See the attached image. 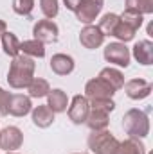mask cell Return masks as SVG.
I'll list each match as a JSON object with an SVG mask.
<instances>
[{
	"instance_id": "6da1fadb",
	"label": "cell",
	"mask_w": 153,
	"mask_h": 154,
	"mask_svg": "<svg viewBox=\"0 0 153 154\" xmlns=\"http://www.w3.org/2000/svg\"><path fill=\"white\" fill-rule=\"evenodd\" d=\"M36 70V63L33 57L18 54L16 57H13L11 65H9V72H7V82L11 88L15 90H24L29 86V82L34 77Z\"/></svg>"
},
{
	"instance_id": "7a4b0ae2",
	"label": "cell",
	"mask_w": 153,
	"mask_h": 154,
	"mask_svg": "<svg viewBox=\"0 0 153 154\" xmlns=\"http://www.w3.org/2000/svg\"><path fill=\"white\" fill-rule=\"evenodd\" d=\"M122 129L128 134V138L142 140L150 134V118L142 109H128L122 116Z\"/></svg>"
},
{
	"instance_id": "3957f363",
	"label": "cell",
	"mask_w": 153,
	"mask_h": 154,
	"mask_svg": "<svg viewBox=\"0 0 153 154\" xmlns=\"http://www.w3.org/2000/svg\"><path fill=\"white\" fill-rule=\"evenodd\" d=\"M117 143H119V140L115 138L108 129L92 131L90 136H88V140H86L88 149L94 154H114Z\"/></svg>"
},
{
	"instance_id": "277c9868",
	"label": "cell",
	"mask_w": 153,
	"mask_h": 154,
	"mask_svg": "<svg viewBox=\"0 0 153 154\" xmlns=\"http://www.w3.org/2000/svg\"><path fill=\"white\" fill-rule=\"evenodd\" d=\"M103 5H105V0H79L76 9H74L77 22H81L85 25L94 23L96 18L101 14Z\"/></svg>"
},
{
	"instance_id": "5b68a950",
	"label": "cell",
	"mask_w": 153,
	"mask_h": 154,
	"mask_svg": "<svg viewBox=\"0 0 153 154\" xmlns=\"http://www.w3.org/2000/svg\"><path fill=\"white\" fill-rule=\"evenodd\" d=\"M103 56H105L106 63L117 65V66H121V68H128V66H130V61H132L130 48L126 47V43H121V41L108 43V45L105 47Z\"/></svg>"
},
{
	"instance_id": "8992f818",
	"label": "cell",
	"mask_w": 153,
	"mask_h": 154,
	"mask_svg": "<svg viewBox=\"0 0 153 154\" xmlns=\"http://www.w3.org/2000/svg\"><path fill=\"white\" fill-rule=\"evenodd\" d=\"M67 113H69V118L72 120V124L76 125H81L86 122V116L90 113V102L85 95H74L69 108H67Z\"/></svg>"
},
{
	"instance_id": "52a82bcc",
	"label": "cell",
	"mask_w": 153,
	"mask_h": 154,
	"mask_svg": "<svg viewBox=\"0 0 153 154\" xmlns=\"http://www.w3.org/2000/svg\"><path fill=\"white\" fill-rule=\"evenodd\" d=\"M24 143V133L16 125H7L5 129H0V149L7 152H15Z\"/></svg>"
},
{
	"instance_id": "ba28073f",
	"label": "cell",
	"mask_w": 153,
	"mask_h": 154,
	"mask_svg": "<svg viewBox=\"0 0 153 154\" xmlns=\"http://www.w3.org/2000/svg\"><path fill=\"white\" fill-rule=\"evenodd\" d=\"M58 34H60V29L58 25L52 22V20H38L33 27V36L34 39L41 41L43 45L47 43H56L58 41Z\"/></svg>"
},
{
	"instance_id": "9c48e42d",
	"label": "cell",
	"mask_w": 153,
	"mask_h": 154,
	"mask_svg": "<svg viewBox=\"0 0 153 154\" xmlns=\"http://www.w3.org/2000/svg\"><path fill=\"white\" fill-rule=\"evenodd\" d=\"M115 93V90L108 84L105 82L103 79L99 77H94L90 79L86 84H85V97L88 100H96V99H112Z\"/></svg>"
},
{
	"instance_id": "30bf717a",
	"label": "cell",
	"mask_w": 153,
	"mask_h": 154,
	"mask_svg": "<svg viewBox=\"0 0 153 154\" xmlns=\"http://www.w3.org/2000/svg\"><path fill=\"white\" fill-rule=\"evenodd\" d=\"M122 88L132 100H142V99L150 97V93H151V82L146 79H141V77L126 81Z\"/></svg>"
},
{
	"instance_id": "8fae6325",
	"label": "cell",
	"mask_w": 153,
	"mask_h": 154,
	"mask_svg": "<svg viewBox=\"0 0 153 154\" xmlns=\"http://www.w3.org/2000/svg\"><path fill=\"white\" fill-rule=\"evenodd\" d=\"M79 43L88 48V50H94V48H99L103 43H105V34L99 31L97 25L90 23V25H85L79 32Z\"/></svg>"
},
{
	"instance_id": "7c38bea8",
	"label": "cell",
	"mask_w": 153,
	"mask_h": 154,
	"mask_svg": "<svg viewBox=\"0 0 153 154\" xmlns=\"http://www.w3.org/2000/svg\"><path fill=\"white\" fill-rule=\"evenodd\" d=\"M33 109V102L29 95H22V93H11L9 97V104H7V115L13 116H25L31 113Z\"/></svg>"
},
{
	"instance_id": "4fadbf2b",
	"label": "cell",
	"mask_w": 153,
	"mask_h": 154,
	"mask_svg": "<svg viewBox=\"0 0 153 154\" xmlns=\"http://www.w3.org/2000/svg\"><path fill=\"white\" fill-rule=\"evenodd\" d=\"M130 54H132V56L135 57V61H137L139 65H142V66L153 65V43L150 39H141V41H137V43L133 45V48H132Z\"/></svg>"
},
{
	"instance_id": "5bb4252c",
	"label": "cell",
	"mask_w": 153,
	"mask_h": 154,
	"mask_svg": "<svg viewBox=\"0 0 153 154\" xmlns=\"http://www.w3.org/2000/svg\"><path fill=\"white\" fill-rule=\"evenodd\" d=\"M50 70L56 74V75H69L74 72L76 68V63H74V57L69 56V54H54L50 57Z\"/></svg>"
},
{
	"instance_id": "9a60e30c",
	"label": "cell",
	"mask_w": 153,
	"mask_h": 154,
	"mask_svg": "<svg viewBox=\"0 0 153 154\" xmlns=\"http://www.w3.org/2000/svg\"><path fill=\"white\" fill-rule=\"evenodd\" d=\"M54 111L47 106V104H43V106H36V108H33L31 109V118H33V124L40 127V129H47L49 125H52V122H54Z\"/></svg>"
},
{
	"instance_id": "2e32d148",
	"label": "cell",
	"mask_w": 153,
	"mask_h": 154,
	"mask_svg": "<svg viewBox=\"0 0 153 154\" xmlns=\"http://www.w3.org/2000/svg\"><path fill=\"white\" fill-rule=\"evenodd\" d=\"M47 106L54 113H63L69 108V97L61 88H54L47 93Z\"/></svg>"
},
{
	"instance_id": "e0dca14e",
	"label": "cell",
	"mask_w": 153,
	"mask_h": 154,
	"mask_svg": "<svg viewBox=\"0 0 153 154\" xmlns=\"http://www.w3.org/2000/svg\"><path fill=\"white\" fill-rule=\"evenodd\" d=\"M90 131H103V129H108V124H110V113H105V111H99V109H90V113L86 116V122H85Z\"/></svg>"
},
{
	"instance_id": "ac0fdd59",
	"label": "cell",
	"mask_w": 153,
	"mask_h": 154,
	"mask_svg": "<svg viewBox=\"0 0 153 154\" xmlns=\"http://www.w3.org/2000/svg\"><path fill=\"white\" fill-rule=\"evenodd\" d=\"M114 154H146V147L137 138H126L124 142H119Z\"/></svg>"
},
{
	"instance_id": "d6986e66",
	"label": "cell",
	"mask_w": 153,
	"mask_h": 154,
	"mask_svg": "<svg viewBox=\"0 0 153 154\" xmlns=\"http://www.w3.org/2000/svg\"><path fill=\"white\" fill-rule=\"evenodd\" d=\"M97 77H99V79H103L105 82H108L115 91H117V90H121V88L124 86V75H122V72H121V70H117V68H112V66L103 68V70L99 72V75H97Z\"/></svg>"
},
{
	"instance_id": "ffe728a7",
	"label": "cell",
	"mask_w": 153,
	"mask_h": 154,
	"mask_svg": "<svg viewBox=\"0 0 153 154\" xmlns=\"http://www.w3.org/2000/svg\"><path fill=\"white\" fill-rule=\"evenodd\" d=\"M20 43H22V41L16 38L15 32L5 31V32L0 36V45H2L4 52H5L9 57H16V56L20 54Z\"/></svg>"
},
{
	"instance_id": "44dd1931",
	"label": "cell",
	"mask_w": 153,
	"mask_h": 154,
	"mask_svg": "<svg viewBox=\"0 0 153 154\" xmlns=\"http://www.w3.org/2000/svg\"><path fill=\"white\" fill-rule=\"evenodd\" d=\"M20 54L29 56V57H45V45L38 39H25L24 43H20Z\"/></svg>"
},
{
	"instance_id": "7402d4cb",
	"label": "cell",
	"mask_w": 153,
	"mask_h": 154,
	"mask_svg": "<svg viewBox=\"0 0 153 154\" xmlns=\"http://www.w3.org/2000/svg\"><path fill=\"white\" fill-rule=\"evenodd\" d=\"M27 91L31 99H41V97H47V93L50 91V84L43 77H33V81L27 86Z\"/></svg>"
},
{
	"instance_id": "603a6c76",
	"label": "cell",
	"mask_w": 153,
	"mask_h": 154,
	"mask_svg": "<svg viewBox=\"0 0 153 154\" xmlns=\"http://www.w3.org/2000/svg\"><path fill=\"white\" fill-rule=\"evenodd\" d=\"M119 20L126 25H130L133 31H139L142 27V22H144V16L137 11H132V9H124L122 14H119Z\"/></svg>"
},
{
	"instance_id": "cb8c5ba5",
	"label": "cell",
	"mask_w": 153,
	"mask_h": 154,
	"mask_svg": "<svg viewBox=\"0 0 153 154\" xmlns=\"http://www.w3.org/2000/svg\"><path fill=\"white\" fill-rule=\"evenodd\" d=\"M119 23V14H115V13H106V14H103V18L99 20V31L105 34V36H112V32H114L115 25Z\"/></svg>"
},
{
	"instance_id": "d4e9b609",
	"label": "cell",
	"mask_w": 153,
	"mask_h": 154,
	"mask_svg": "<svg viewBox=\"0 0 153 154\" xmlns=\"http://www.w3.org/2000/svg\"><path fill=\"white\" fill-rule=\"evenodd\" d=\"M135 32H137V31H133L130 25H126V23H122V22L119 20V23L115 25L112 36H114L117 41H121V43H128V41H132V39L135 38Z\"/></svg>"
},
{
	"instance_id": "484cf974",
	"label": "cell",
	"mask_w": 153,
	"mask_h": 154,
	"mask_svg": "<svg viewBox=\"0 0 153 154\" xmlns=\"http://www.w3.org/2000/svg\"><path fill=\"white\" fill-rule=\"evenodd\" d=\"M126 9L137 11L142 16L153 13V0H126Z\"/></svg>"
},
{
	"instance_id": "4316f807",
	"label": "cell",
	"mask_w": 153,
	"mask_h": 154,
	"mask_svg": "<svg viewBox=\"0 0 153 154\" xmlns=\"http://www.w3.org/2000/svg\"><path fill=\"white\" fill-rule=\"evenodd\" d=\"M40 11L47 20H52L60 13V0H40Z\"/></svg>"
},
{
	"instance_id": "83f0119b",
	"label": "cell",
	"mask_w": 153,
	"mask_h": 154,
	"mask_svg": "<svg viewBox=\"0 0 153 154\" xmlns=\"http://www.w3.org/2000/svg\"><path fill=\"white\" fill-rule=\"evenodd\" d=\"M34 9V0H13V11L20 16H31Z\"/></svg>"
},
{
	"instance_id": "f1b7e54d",
	"label": "cell",
	"mask_w": 153,
	"mask_h": 154,
	"mask_svg": "<svg viewBox=\"0 0 153 154\" xmlns=\"http://www.w3.org/2000/svg\"><path fill=\"white\" fill-rule=\"evenodd\" d=\"M90 102V109H99L105 113H112L115 109L114 99H96V100H88Z\"/></svg>"
},
{
	"instance_id": "f546056e",
	"label": "cell",
	"mask_w": 153,
	"mask_h": 154,
	"mask_svg": "<svg viewBox=\"0 0 153 154\" xmlns=\"http://www.w3.org/2000/svg\"><path fill=\"white\" fill-rule=\"evenodd\" d=\"M9 97H11V93H9V91H5V90L0 86V116L7 115V104H9Z\"/></svg>"
},
{
	"instance_id": "4dcf8cb0",
	"label": "cell",
	"mask_w": 153,
	"mask_h": 154,
	"mask_svg": "<svg viewBox=\"0 0 153 154\" xmlns=\"http://www.w3.org/2000/svg\"><path fill=\"white\" fill-rule=\"evenodd\" d=\"M77 2H79V0H63V4H65V7H67L69 11H72V13H74V9H76Z\"/></svg>"
},
{
	"instance_id": "1f68e13d",
	"label": "cell",
	"mask_w": 153,
	"mask_h": 154,
	"mask_svg": "<svg viewBox=\"0 0 153 154\" xmlns=\"http://www.w3.org/2000/svg\"><path fill=\"white\" fill-rule=\"evenodd\" d=\"M5 31H7V25H5V22H4V20H0V36H2Z\"/></svg>"
},
{
	"instance_id": "d6a6232c",
	"label": "cell",
	"mask_w": 153,
	"mask_h": 154,
	"mask_svg": "<svg viewBox=\"0 0 153 154\" xmlns=\"http://www.w3.org/2000/svg\"><path fill=\"white\" fill-rule=\"evenodd\" d=\"M7 154H18V152H7Z\"/></svg>"
},
{
	"instance_id": "836d02e7",
	"label": "cell",
	"mask_w": 153,
	"mask_h": 154,
	"mask_svg": "<svg viewBox=\"0 0 153 154\" xmlns=\"http://www.w3.org/2000/svg\"><path fill=\"white\" fill-rule=\"evenodd\" d=\"M74 154H79V152H74Z\"/></svg>"
}]
</instances>
